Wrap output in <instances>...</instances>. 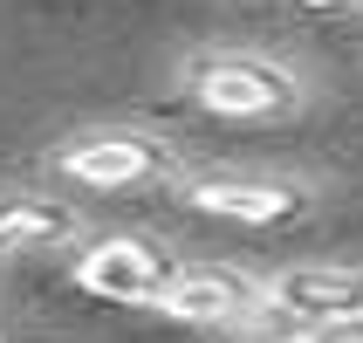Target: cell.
Listing matches in <instances>:
<instances>
[{"mask_svg":"<svg viewBox=\"0 0 363 343\" xmlns=\"http://www.w3.org/2000/svg\"><path fill=\"white\" fill-rule=\"evenodd\" d=\"M192 103L233 124H267V117L302 110V76L274 55H240L233 48V55L192 62Z\"/></svg>","mask_w":363,"mask_h":343,"instance_id":"6da1fadb","label":"cell"},{"mask_svg":"<svg viewBox=\"0 0 363 343\" xmlns=\"http://www.w3.org/2000/svg\"><path fill=\"white\" fill-rule=\"evenodd\" d=\"M76 282L103 303H144L164 309V295L179 288V268L164 247H151L144 234H110V241H89L76 254Z\"/></svg>","mask_w":363,"mask_h":343,"instance_id":"7a4b0ae2","label":"cell"},{"mask_svg":"<svg viewBox=\"0 0 363 343\" xmlns=\"http://www.w3.org/2000/svg\"><path fill=\"white\" fill-rule=\"evenodd\" d=\"M55 172L89 185V192H123V185L172 179V151L144 131H89V138H69L55 151Z\"/></svg>","mask_w":363,"mask_h":343,"instance_id":"3957f363","label":"cell"},{"mask_svg":"<svg viewBox=\"0 0 363 343\" xmlns=\"http://www.w3.org/2000/svg\"><path fill=\"white\" fill-rule=\"evenodd\" d=\"M261 288H267V309L274 316H295L302 330L363 316V268L357 261H302V268H281Z\"/></svg>","mask_w":363,"mask_h":343,"instance_id":"277c9868","label":"cell"},{"mask_svg":"<svg viewBox=\"0 0 363 343\" xmlns=\"http://www.w3.org/2000/svg\"><path fill=\"white\" fill-rule=\"evenodd\" d=\"M185 206L206 220H233V227H281L302 213V192L274 179H233V172H206L185 179Z\"/></svg>","mask_w":363,"mask_h":343,"instance_id":"5b68a950","label":"cell"},{"mask_svg":"<svg viewBox=\"0 0 363 343\" xmlns=\"http://www.w3.org/2000/svg\"><path fill=\"white\" fill-rule=\"evenodd\" d=\"M267 309V288L247 282V275H179V288L164 295V316L172 323H199V330H233V323H254Z\"/></svg>","mask_w":363,"mask_h":343,"instance_id":"8992f818","label":"cell"},{"mask_svg":"<svg viewBox=\"0 0 363 343\" xmlns=\"http://www.w3.org/2000/svg\"><path fill=\"white\" fill-rule=\"evenodd\" d=\"M76 234V220L48 200H0V261L7 254H28V247H55Z\"/></svg>","mask_w":363,"mask_h":343,"instance_id":"52a82bcc","label":"cell"},{"mask_svg":"<svg viewBox=\"0 0 363 343\" xmlns=\"http://www.w3.org/2000/svg\"><path fill=\"white\" fill-rule=\"evenodd\" d=\"M281 343H363V316H350V323H323V330H295V337Z\"/></svg>","mask_w":363,"mask_h":343,"instance_id":"ba28073f","label":"cell"}]
</instances>
